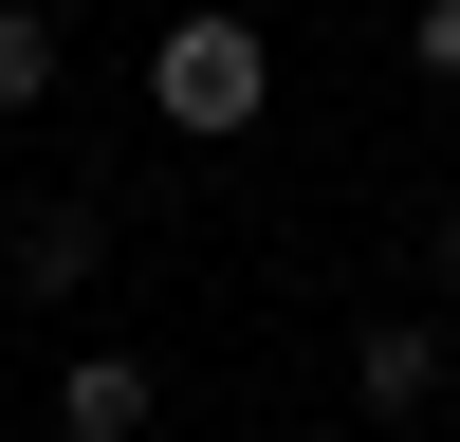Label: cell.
<instances>
[{
	"instance_id": "obj_1",
	"label": "cell",
	"mask_w": 460,
	"mask_h": 442,
	"mask_svg": "<svg viewBox=\"0 0 460 442\" xmlns=\"http://www.w3.org/2000/svg\"><path fill=\"white\" fill-rule=\"evenodd\" d=\"M147 110H166L184 147H240L258 110H277V37H258L240 0H184V19L147 37Z\"/></svg>"
},
{
	"instance_id": "obj_4",
	"label": "cell",
	"mask_w": 460,
	"mask_h": 442,
	"mask_svg": "<svg viewBox=\"0 0 460 442\" xmlns=\"http://www.w3.org/2000/svg\"><path fill=\"white\" fill-rule=\"evenodd\" d=\"M147 424H166V368L147 350H74L56 368V442H147Z\"/></svg>"
},
{
	"instance_id": "obj_2",
	"label": "cell",
	"mask_w": 460,
	"mask_h": 442,
	"mask_svg": "<svg viewBox=\"0 0 460 442\" xmlns=\"http://www.w3.org/2000/svg\"><path fill=\"white\" fill-rule=\"evenodd\" d=\"M442 405H460V350H442L424 314H368V332H350V424L405 442V424H442Z\"/></svg>"
},
{
	"instance_id": "obj_6",
	"label": "cell",
	"mask_w": 460,
	"mask_h": 442,
	"mask_svg": "<svg viewBox=\"0 0 460 442\" xmlns=\"http://www.w3.org/2000/svg\"><path fill=\"white\" fill-rule=\"evenodd\" d=\"M405 56H424V93H460V0H424V19H405Z\"/></svg>"
},
{
	"instance_id": "obj_3",
	"label": "cell",
	"mask_w": 460,
	"mask_h": 442,
	"mask_svg": "<svg viewBox=\"0 0 460 442\" xmlns=\"http://www.w3.org/2000/svg\"><path fill=\"white\" fill-rule=\"evenodd\" d=\"M0 277H19L37 314H56V295H93V277H111V203H93V184H37V203L0 221Z\"/></svg>"
},
{
	"instance_id": "obj_5",
	"label": "cell",
	"mask_w": 460,
	"mask_h": 442,
	"mask_svg": "<svg viewBox=\"0 0 460 442\" xmlns=\"http://www.w3.org/2000/svg\"><path fill=\"white\" fill-rule=\"evenodd\" d=\"M56 56H74V37H56V0H0V110H37V93H56Z\"/></svg>"
},
{
	"instance_id": "obj_7",
	"label": "cell",
	"mask_w": 460,
	"mask_h": 442,
	"mask_svg": "<svg viewBox=\"0 0 460 442\" xmlns=\"http://www.w3.org/2000/svg\"><path fill=\"white\" fill-rule=\"evenodd\" d=\"M424 277L460 295V184H442V203H424Z\"/></svg>"
}]
</instances>
